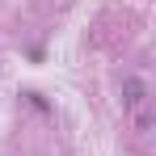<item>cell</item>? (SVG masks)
I'll return each instance as SVG.
<instances>
[{
  "mask_svg": "<svg viewBox=\"0 0 156 156\" xmlns=\"http://www.w3.org/2000/svg\"><path fill=\"white\" fill-rule=\"evenodd\" d=\"M122 105H127L131 118H135V131L148 135L152 122H156V114H152V89H148L139 76H122Z\"/></svg>",
  "mask_w": 156,
  "mask_h": 156,
  "instance_id": "6da1fadb",
  "label": "cell"
}]
</instances>
